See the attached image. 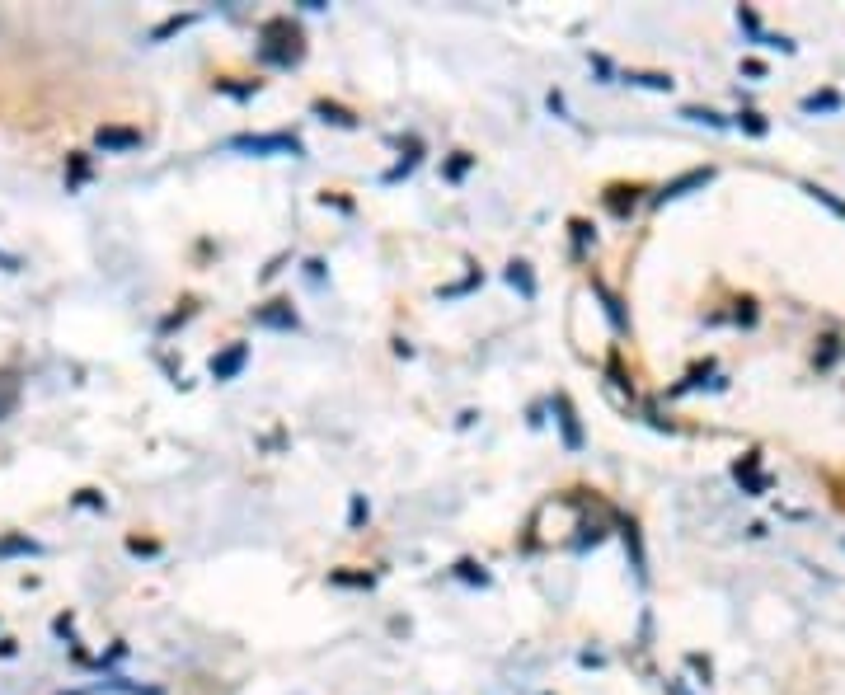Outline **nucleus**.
I'll use <instances>...</instances> for the list:
<instances>
[{
	"mask_svg": "<svg viewBox=\"0 0 845 695\" xmlns=\"http://www.w3.org/2000/svg\"><path fill=\"white\" fill-rule=\"evenodd\" d=\"M709 179H714V170H691V174H681V179H676V184H667V188H662V193H658V198H653V202H658V207H662V202H676V198H686L691 188H705Z\"/></svg>",
	"mask_w": 845,
	"mask_h": 695,
	"instance_id": "nucleus-1",
	"label": "nucleus"
},
{
	"mask_svg": "<svg viewBox=\"0 0 845 695\" xmlns=\"http://www.w3.org/2000/svg\"><path fill=\"white\" fill-rule=\"evenodd\" d=\"M245 357H249V348H245V343H235V348H231V353H221V357H212V376H216V381H231V376H235V371H240V367H245Z\"/></svg>",
	"mask_w": 845,
	"mask_h": 695,
	"instance_id": "nucleus-2",
	"label": "nucleus"
},
{
	"mask_svg": "<svg viewBox=\"0 0 845 695\" xmlns=\"http://www.w3.org/2000/svg\"><path fill=\"white\" fill-rule=\"evenodd\" d=\"M240 151H282V155H296L301 146H296L292 137H240L235 141Z\"/></svg>",
	"mask_w": 845,
	"mask_h": 695,
	"instance_id": "nucleus-3",
	"label": "nucleus"
},
{
	"mask_svg": "<svg viewBox=\"0 0 845 695\" xmlns=\"http://www.w3.org/2000/svg\"><path fill=\"white\" fill-rule=\"evenodd\" d=\"M554 409H559V423H564V442H569V447H583V428H578V414H573V404L564 400V395H559V400H554Z\"/></svg>",
	"mask_w": 845,
	"mask_h": 695,
	"instance_id": "nucleus-4",
	"label": "nucleus"
},
{
	"mask_svg": "<svg viewBox=\"0 0 845 695\" xmlns=\"http://www.w3.org/2000/svg\"><path fill=\"white\" fill-rule=\"evenodd\" d=\"M141 141V132H123V127H104L99 132V146L104 151H127V146H137Z\"/></svg>",
	"mask_w": 845,
	"mask_h": 695,
	"instance_id": "nucleus-5",
	"label": "nucleus"
},
{
	"mask_svg": "<svg viewBox=\"0 0 845 695\" xmlns=\"http://www.w3.org/2000/svg\"><path fill=\"white\" fill-rule=\"evenodd\" d=\"M10 555H38V541H29V536H5L0 541V559Z\"/></svg>",
	"mask_w": 845,
	"mask_h": 695,
	"instance_id": "nucleus-6",
	"label": "nucleus"
},
{
	"mask_svg": "<svg viewBox=\"0 0 845 695\" xmlns=\"http://www.w3.org/2000/svg\"><path fill=\"white\" fill-rule=\"evenodd\" d=\"M15 404H19V386H15V376H0V418H10V414H15Z\"/></svg>",
	"mask_w": 845,
	"mask_h": 695,
	"instance_id": "nucleus-7",
	"label": "nucleus"
},
{
	"mask_svg": "<svg viewBox=\"0 0 845 695\" xmlns=\"http://www.w3.org/2000/svg\"><path fill=\"white\" fill-rule=\"evenodd\" d=\"M808 193H813V198L822 202V207H827V212H836V217L845 221V202L836 198V193H827V188H817V184H808Z\"/></svg>",
	"mask_w": 845,
	"mask_h": 695,
	"instance_id": "nucleus-8",
	"label": "nucleus"
},
{
	"mask_svg": "<svg viewBox=\"0 0 845 695\" xmlns=\"http://www.w3.org/2000/svg\"><path fill=\"white\" fill-rule=\"evenodd\" d=\"M625 80H634V85H648V90H672V76H648V71H630Z\"/></svg>",
	"mask_w": 845,
	"mask_h": 695,
	"instance_id": "nucleus-9",
	"label": "nucleus"
},
{
	"mask_svg": "<svg viewBox=\"0 0 845 695\" xmlns=\"http://www.w3.org/2000/svg\"><path fill=\"white\" fill-rule=\"evenodd\" d=\"M803 109L817 113V109H841V94H808L803 99Z\"/></svg>",
	"mask_w": 845,
	"mask_h": 695,
	"instance_id": "nucleus-10",
	"label": "nucleus"
}]
</instances>
